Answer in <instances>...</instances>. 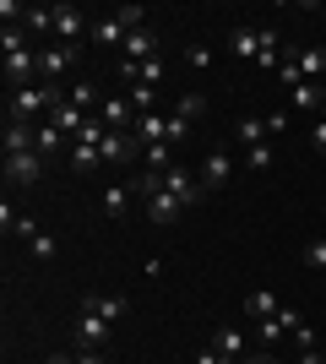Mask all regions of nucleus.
<instances>
[{"label": "nucleus", "instance_id": "nucleus-1", "mask_svg": "<svg viewBox=\"0 0 326 364\" xmlns=\"http://www.w3.org/2000/svg\"><path fill=\"white\" fill-rule=\"evenodd\" d=\"M65 104V87H49V82H33V87H16L11 92V114L6 120H33V114H44V109Z\"/></svg>", "mask_w": 326, "mask_h": 364}, {"label": "nucleus", "instance_id": "nucleus-2", "mask_svg": "<svg viewBox=\"0 0 326 364\" xmlns=\"http://www.w3.org/2000/svg\"><path fill=\"white\" fill-rule=\"evenodd\" d=\"M71 71H77V44H49L38 55V82H49V87H65Z\"/></svg>", "mask_w": 326, "mask_h": 364}, {"label": "nucleus", "instance_id": "nucleus-3", "mask_svg": "<svg viewBox=\"0 0 326 364\" xmlns=\"http://www.w3.org/2000/svg\"><path fill=\"white\" fill-rule=\"evenodd\" d=\"M141 60H158V33L153 28H141V33L125 38V49H120V76L125 82H131V71H136Z\"/></svg>", "mask_w": 326, "mask_h": 364}, {"label": "nucleus", "instance_id": "nucleus-4", "mask_svg": "<svg viewBox=\"0 0 326 364\" xmlns=\"http://www.w3.org/2000/svg\"><path fill=\"white\" fill-rule=\"evenodd\" d=\"M163 191H169V196H180V207H202V201H207L202 180H196L185 164H174L169 174H163Z\"/></svg>", "mask_w": 326, "mask_h": 364}, {"label": "nucleus", "instance_id": "nucleus-5", "mask_svg": "<svg viewBox=\"0 0 326 364\" xmlns=\"http://www.w3.org/2000/svg\"><path fill=\"white\" fill-rule=\"evenodd\" d=\"M44 180V152H6V185H38Z\"/></svg>", "mask_w": 326, "mask_h": 364}, {"label": "nucleus", "instance_id": "nucleus-6", "mask_svg": "<svg viewBox=\"0 0 326 364\" xmlns=\"http://www.w3.org/2000/svg\"><path fill=\"white\" fill-rule=\"evenodd\" d=\"M114 337V321H104L98 310H82L77 316V348H104Z\"/></svg>", "mask_w": 326, "mask_h": 364}, {"label": "nucleus", "instance_id": "nucleus-7", "mask_svg": "<svg viewBox=\"0 0 326 364\" xmlns=\"http://www.w3.org/2000/svg\"><path fill=\"white\" fill-rule=\"evenodd\" d=\"M98 120H104L109 131H131V125H136V104H131V92L104 98V104H98Z\"/></svg>", "mask_w": 326, "mask_h": 364}, {"label": "nucleus", "instance_id": "nucleus-8", "mask_svg": "<svg viewBox=\"0 0 326 364\" xmlns=\"http://www.w3.org/2000/svg\"><path fill=\"white\" fill-rule=\"evenodd\" d=\"M131 196H136V185H104L98 213H104L109 223H125V213H131Z\"/></svg>", "mask_w": 326, "mask_h": 364}, {"label": "nucleus", "instance_id": "nucleus-9", "mask_svg": "<svg viewBox=\"0 0 326 364\" xmlns=\"http://www.w3.org/2000/svg\"><path fill=\"white\" fill-rule=\"evenodd\" d=\"M49 11H55V38H60V44H77L82 33H93L77 6H49Z\"/></svg>", "mask_w": 326, "mask_h": 364}, {"label": "nucleus", "instance_id": "nucleus-10", "mask_svg": "<svg viewBox=\"0 0 326 364\" xmlns=\"http://www.w3.org/2000/svg\"><path fill=\"white\" fill-rule=\"evenodd\" d=\"M207 348H217V353H223V359H239V364H245V353H250V337L239 332V326H217Z\"/></svg>", "mask_w": 326, "mask_h": 364}, {"label": "nucleus", "instance_id": "nucleus-11", "mask_svg": "<svg viewBox=\"0 0 326 364\" xmlns=\"http://www.w3.org/2000/svg\"><path fill=\"white\" fill-rule=\"evenodd\" d=\"M141 213L153 218V223H158V228H169V223H174V218L185 213V207H180V196H169V191H158V196H147V201H141Z\"/></svg>", "mask_w": 326, "mask_h": 364}, {"label": "nucleus", "instance_id": "nucleus-12", "mask_svg": "<svg viewBox=\"0 0 326 364\" xmlns=\"http://www.w3.org/2000/svg\"><path fill=\"white\" fill-rule=\"evenodd\" d=\"M229 174H234V164H229V152H207V164H202V191H223L229 185Z\"/></svg>", "mask_w": 326, "mask_h": 364}, {"label": "nucleus", "instance_id": "nucleus-13", "mask_svg": "<svg viewBox=\"0 0 326 364\" xmlns=\"http://www.w3.org/2000/svg\"><path fill=\"white\" fill-rule=\"evenodd\" d=\"M278 310H283V299H278L272 289H250V294H245V316H250V321H272Z\"/></svg>", "mask_w": 326, "mask_h": 364}, {"label": "nucleus", "instance_id": "nucleus-14", "mask_svg": "<svg viewBox=\"0 0 326 364\" xmlns=\"http://www.w3.org/2000/svg\"><path fill=\"white\" fill-rule=\"evenodd\" d=\"M234 136H239V147H261V141H272V131H266V114H239Z\"/></svg>", "mask_w": 326, "mask_h": 364}, {"label": "nucleus", "instance_id": "nucleus-15", "mask_svg": "<svg viewBox=\"0 0 326 364\" xmlns=\"http://www.w3.org/2000/svg\"><path fill=\"white\" fill-rule=\"evenodd\" d=\"M87 120H93V114H82L77 104H55V109H49V125H60V131H65L71 141L82 136V125H87Z\"/></svg>", "mask_w": 326, "mask_h": 364}, {"label": "nucleus", "instance_id": "nucleus-16", "mask_svg": "<svg viewBox=\"0 0 326 364\" xmlns=\"http://www.w3.org/2000/svg\"><path fill=\"white\" fill-rule=\"evenodd\" d=\"M82 310H98L104 321H120L125 310H131V299H125V294H87V299H82Z\"/></svg>", "mask_w": 326, "mask_h": 364}, {"label": "nucleus", "instance_id": "nucleus-17", "mask_svg": "<svg viewBox=\"0 0 326 364\" xmlns=\"http://www.w3.org/2000/svg\"><path fill=\"white\" fill-rule=\"evenodd\" d=\"M87 38H93L98 49H125V38H131V33H125L120 22H114V16H98V22H93V33H87Z\"/></svg>", "mask_w": 326, "mask_h": 364}, {"label": "nucleus", "instance_id": "nucleus-18", "mask_svg": "<svg viewBox=\"0 0 326 364\" xmlns=\"http://www.w3.org/2000/svg\"><path fill=\"white\" fill-rule=\"evenodd\" d=\"M131 131H136L141 147H153V141H169V120H163V114H136V125H131Z\"/></svg>", "mask_w": 326, "mask_h": 364}, {"label": "nucleus", "instance_id": "nucleus-19", "mask_svg": "<svg viewBox=\"0 0 326 364\" xmlns=\"http://www.w3.org/2000/svg\"><path fill=\"white\" fill-rule=\"evenodd\" d=\"M33 147H38V152H44V158H49V152H60V147H71V136H65V131H60V125H33Z\"/></svg>", "mask_w": 326, "mask_h": 364}, {"label": "nucleus", "instance_id": "nucleus-20", "mask_svg": "<svg viewBox=\"0 0 326 364\" xmlns=\"http://www.w3.org/2000/svg\"><path fill=\"white\" fill-rule=\"evenodd\" d=\"M294 60H299V71H305V82H326V49L315 44V49H294Z\"/></svg>", "mask_w": 326, "mask_h": 364}, {"label": "nucleus", "instance_id": "nucleus-21", "mask_svg": "<svg viewBox=\"0 0 326 364\" xmlns=\"http://www.w3.org/2000/svg\"><path fill=\"white\" fill-rule=\"evenodd\" d=\"M65 104H77L82 114H87V109H93V104H104V98H98V82H87V76H77V82L65 87Z\"/></svg>", "mask_w": 326, "mask_h": 364}, {"label": "nucleus", "instance_id": "nucleus-22", "mask_svg": "<svg viewBox=\"0 0 326 364\" xmlns=\"http://www.w3.org/2000/svg\"><path fill=\"white\" fill-rule=\"evenodd\" d=\"M6 152H38L33 147V125L28 120H6Z\"/></svg>", "mask_w": 326, "mask_h": 364}, {"label": "nucleus", "instance_id": "nucleus-23", "mask_svg": "<svg viewBox=\"0 0 326 364\" xmlns=\"http://www.w3.org/2000/svg\"><path fill=\"white\" fill-rule=\"evenodd\" d=\"M104 164V152L87 147V141H71V174H93V168Z\"/></svg>", "mask_w": 326, "mask_h": 364}, {"label": "nucleus", "instance_id": "nucleus-24", "mask_svg": "<svg viewBox=\"0 0 326 364\" xmlns=\"http://www.w3.org/2000/svg\"><path fill=\"white\" fill-rule=\"evenodd\" d=\"M288 104H294V109H315V114H321V104H326L321 82H299V87L288 92Z\"/></svg>", "mask_w": 326, "mask_h": 364}, {"label": "nucleus", "instance_id": "nucleus-25", "mask_svg": "<svg viewBox=\"0 0 326 364\" xmlns=\"http://www.w3.org/2000/svg\"><path fill=\"white\" fill-rule=\"evenodd\" d=\"M131 104H136V114H158V87H147V82H131Z\"/></svg>", "mask_w": 326, "mask_h": 364}, {"label": "nucleus", "instance_id": "nucleus-26", "mask_svg": "<svg viewBox=\"0 0 326 364\" xmlns=\"http://www.w3.org/2000/svg\"><path fill=\"white\" fill-rule=\"evenodd\" d=\"M109 16H114L125 33H141V28H147V11H141V6H114Z\"/></svg>", "mask_w": 326, "mask_h": 364}, {"label": "nucleus", "instance_id": "nucleus-27", "mask_svg": "<svg viewBox=\"0 0 326 364\" xmlns=\"http://www.w3.org/2000/svg\"><path fill=\"white\" fill-rule=\"evenodd\" d=\"M22 28L28 33H49L55 28V11H49V6H28V11H22Z\"/></svg>", "mask_w": 326, "mask_h": 364}, {"label": "nucleus", "instance_id": "nucleus-28", "mask_svg": "<svg viewBox=\"0 0 326 364\" xmlns=\"http://www.w3.org/2000/svg\"><path fill=\"white\" fill-rule=\"evenodd\" d=\"M278 82H283L288 92H294L299 82H305V71H299V60H294V55H283V65H278Z\"/></svg>", "mask_w": 326, "mask_h": 364}, {"label": "nucleus", "instance_id": "nucleus-29", "mask_svg": "<svg viewBox=\"0 0 326 364\" xmlns=\"http://www.w3.org/2000/svg\"><path fill=\"white\" fill-rule=\"evenodd\" d=\"M245 164L256 168V174H266V168H272V141H261V147H245Z\"/></svg>", "mask_w": 326, "mask_h": 364}, {"label": "nucleus", "instance_id": "nucleus-30", "mask_svg": "<svg viewBox=\"0 0 326 364\" xmlns=\"http://www.w3.org/2000/svg\"><path fill=\"white\" fill-rule=\"evenodd\" d=\"M202 109H207V98H202V92H185V98L174 104V114H180V120H196Z\"/></svg>", "mask_w": 326, "mask_h": 364}, {"label": "nucleus", "instance_id": "nucleus-31", "mask_svg": "<svg viewBox=\"0 0 326 364\" xmlns=\"http://www.w3.org/2000/svg\"><path fill=\"white\" fill-rule=\"evenodd\" d=\"M185 65H190V71H207V65H212V49H207V44H190L185 49Z\"/></svg>", "mask_w": 326, "mask_h": 364}, {"label": "nucleus", "instance_id": "nucleus-32", "mask_svg": "<svg viewBox=\"0 0 326 364\" xmlns=\"http://www.w3.org/2000/svg\"><path fill=\"white\" fill-rule=\"evenodd\" d=\"M256 332H261V343H272V348H278V337L288 332V326H283V321L272 316V321H256Z\"/></svg>", "mask_w": 326, "mask_h": 364}, {"label": "nucleus", "instance_id": "nucleus-33", "mask_svg": "<svg viewBox=\"0 0 326 364\" xmlns=\"http://www.w3.org/2000/svg\"><path fill=\"white\" fill-rule=\"evenodd\" d=\"M6 234H16V240H33V234H38V223H33V218H22V213H16L11 223H6Z\"/></svg>", "mask_w": 326, "mask_h": 364}, {"label": "nucleus", "instance_id": "nucleus-34", "mask_svg": "<svg viewBox=\"0 0 326 364\" xmlns=\"http://www.w3.org/2000/svg\"><path fill=\"white\" fill-rule=\"evenodd\" d=\"M28 250H33L38 261H55V240H49V234H33V240H28Z\"/></svg>", "mask_w": 326, "mask_h": 364}, {"label": "nucleus", "instance_id": "nucleus-35", "mask_svg": "<svg viewBox=\"0 0 326 364\" xmlns=\"http://www.w3.org/2000/svg\"><path fill=\"white\" fill-rule=\"evenodd\" d=\"M305 267H315V272H326V240L305 245Z\"/></svg>", "mask_w": 326, "mask_h": 364}, {"label": "nucleus", "instance_id": "nucleus-36", "mask_svg": "<svg viewBox=\"0 0 326 364\" xmlns=\"http://www.w3.org/2000/svg\"><path fill=\"white\" fill-rule=\"evenodd\" d=\"M190 136V120H180V114H169V141H174V147H180V141H185Z\"/></svg>", "mask_w": 326, "mask_h": 364}, {"label": "nucleus", "instance_id": "nucleus-37", "mask_svg": "<svg viewBox=\"0 0 326 364\" xmlns=\"http://www.w3.org/2000/svg\"><path fill=\"white\" fill-rule=\"evenodd\" d=\"M266 131H272V136H283V131H288V109H278V114H266Z\"/></svg>", "mask_w": 326, "mask_h": 364}, {"label": "nucleus", "instance_id": "nucleus-38", "mask_svg": "<svg viewBox=\"0 0 326 364\" xmlns=\"http://www.w3.org/2000/svg\"><path fill=\"white\" fill-rule=\"evenodd\" d=\"M278 321H283V326H288V332H299V326H305V316H299V310H288V304H283V310H278Z\"/></svg>", "mask_w": 326, "mask_h": 364}, {"label": "nucleus", "instance_id": "nucleus-39", "mask_svg": "<svg viewBox=\"0 0 326 364\" xmlns=\"http://www.w3.org/2000/svg\"><path fill=\"white\" fill-rule=\"evenodd\" d=\"M196 364H239V359H223L217 348H202V353H196Z\"/></svg>", "mask_w": 326, "mask_h": 364}, {"label": "nucleus", "instance_id": "nucleus-40", "mask_svg": "<svg viewBox=\"0 0 326 364\" xmlns=\"http://www.w3.org/2000/svg\"><path fill=\"white\" fill-rule=\"evenodd\" d=\"M77 364H109L104 348H77Z\"/></svg>", "mask_w": 326, "mask_h": 364}, {"label": "nucleus", "instance_id": "nucleus-41", "mask_svg": "<svg viewBox=\"0 0 326 364\" xmlns=\"http://www.w3.org/2000/svg\"><path fill=\"white\" fill-rule=\"evenodd\" d=\"M294 343H299V348H315V326H310V321H305V326L294 332Z\"/></svg>", "mask_w": 326, "mask_h": 364}, {"label": "nucleus", "instance_id": "nucleus-42", "mask_svg": "<svg viewBox=\"0 0 326 364\" xmlns=\"http://www.w3.org/2000/svg\"><path fill=\"white\" fill-rule=\"evenodd\" d=\"M310 141H315V152H326V120H315V131H310Z\"/></svg>", "mask_w": 326, "mask_h": 364}, {"label": "nucleus", "instance_id": "nucleus-43", "mask_svg": "<svg viewBox=\"0 0 326 364\" xmlns=\"http://www.w3.org/2000/svg\"><path fill=\"white\" fill-rule=\"evenodd\" d=\"M245 364H278V353H245Z\"/></svg>", "mask_w": 326, "mask_h": 364}, {"label": "nucleus", "instance_id": "nucleus-44", "mask_svg": "<svg viewBox=\"0 0 326 364\" xmlns=\"http://www.w3.org/2000/svg\"><path fill=\"white\" fill-rule=\"evenodd\" d=\"M299 364H326V359H321V348H305V353H299Z\"/></svg>", "mask_w": 326, "mask_h": 364}, {"label": "nucleus", "instance_id": "nucleus-45", "mask_svg": "<svg viewBox=\"0 0 326 364\" xmlns=\"http://www.w3.org/2000/svg\"><path fill=\"white\" fill-rule=\"evenodd\" d=\"M49 364H77V353H49Z\"/></svg>", "mask_w": 326, "mask_h": 364}, {"label": "nucleus", "instance_id": "nucleus-46", "mask_svg": "<svg viewBox=\"0 0 326 364\" xmlns=\"http://www.w3.org/2000/svg\"><path fill=\"white\" fill-rule=\"evenodd\" d=\"M315 120H326V104H321V114H315Z\"/></svg>", "mask_w": 326, "mask_h": 364}, {"label": "nucleus", "instance_id": "nucleus-47", "mask_svg": "<svg viewBox=\"0 0 326 364\" xmlns=\"http://www.w3.org/2000/svg\"><path fill=\"white\" fill-rule=\"evenodd\" d=\"M321 92H326V82H321Z\"/></svg>", "mask_w": 326, "mask_h": 364}]
</instances>
